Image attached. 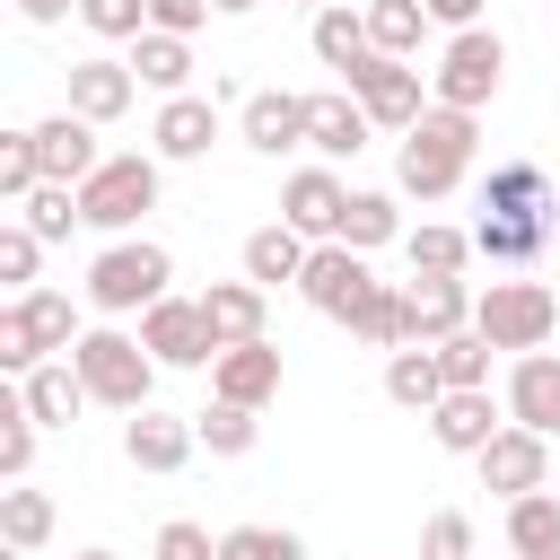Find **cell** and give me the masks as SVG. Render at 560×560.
<instances>
[{"label":"cell","instance_id":"6","mask_svg":"<svg viewBox=\"0 0 560 560\" xmlns=\"http://www.w3.org/2000/svg\"><path fill=\"white\" fill-rule=\"evenodd\" d=\"M79 341V315H70V298L61 289H26V298H9L0 306V368L9 376H26V368H44V359H61Z\"/></svg>","mask_w":560,"mask_h":560},{"label":"cell","instance_id":"45","mask_svg":"<svg viewBox=\"0 0 560 560\" xmlns=\"http://www.w3.org/2000/svg\"><path fill=\"white\" fill-rule=\"evenodd\" d=\"M420 560H472V516L464 508H438L420 525Z\"/></svg>","mask_w":560,"mask_h":560},{"label":"cell","instance_id":"43","mask_svg":"<svg viewBox=\"0 0 560 560\" xmlns=\"http://www.w3.org/2000/svg\"><path fill=\"white\" fill-rule=\"evenodd\" d=\"M79 26L105 44H140L149 35V0H79Z\"/></svg>","mask_w":560,"mask_h":560},{"label":"cell","instance_id":"33","mask_svg":"<svg viewBox=\"0 0 560 560\" xmlns=\"http://www.w3.org/2000/svg\"><path fill=\"white\" fill-rule=\"evenodd\" d=\"M0 542L26 560V551H44L52 542V490H26V481H9L0 490Z\"/></svg>","mask_w":560,"mask_h":560},{"label":"cell","instance_id":"11","mask_svg":"<svg viewBox=\"0 0 560 560\" xmlns=\"http://www.w3.org/2000/svg\"><path fill=\"white\" fill-rule=\"evenodd\" d=\"M472 472H481V490L525 499V490H542V481H551V438H542V429H525V420H508V429L472 455Z\"/></svg>","mask_w":560,"mask_h":560},{"label":"cell","instance_id":"4","mask_svg":"<svg viewBox=\"0 0 560 560\" xmlns=\"http://www.w3.org/2000/svg\"><path fill=\"white\" fill-rule=\"evenodd\" d=\"M70 359H79V376H88V394H96L105 411H140V402H149V385H158L149 341H140V332H122V324L79 332V341H70Z\"/></svg>","mask_w":560,"mask_h":560},{"label":"cell","instance_id":"26","mask_svg":"<svg viewBox=\"0 0 560 560\" xmlns=\"http://www.w3.org/2000/svg\"><path fill=\"white\" fill-rule=\"evenodd\" d=\"M551 245V219H534V210H481L472 219V254L481 262H534Z\"/></svg>","mask_w":560,"mask_h":560},{"label":"cell","instance_id":"20","mask_svg":"<svg viewBox=\"0 0 560 560\" xmlns=\"http://www.w3.org/2000/svg\"><path fill=\"white\" fill-rule=\"evenodd\" d=\"M201 315H210L219 350L262 341V332H271V289H262V280H210V289H201Z\"/></svg>","mask_w":560,"mask_h":560},{"label":"cell","instance_id":"40","mask_svg":"<svg viewBox=\"0 0 560 560\" xmlns=\"http://www.w3.org/2000/svg\"><path fill=\"white\" fill-rule=\"evenodd\" d=\"M219 560H306V542L289 525H228L219 534Z\"/></svg>","mask_w":560,"mask_h":560},{"label":"cell","instance_id":"10","mask_svg":"<svg viewBox=\"0 0 560 560\" xmlns=\"http://www.w3.org/2000/svg\"><path fill=\"white\" fill-rule=\"evenodd\" d=\"M140 341H149L158 368H210V359H219V332H210L201 298H175V289L140 315Z\"/></svg>","mask_w":560,"mask_h":560},{"label":"cell","instance_id":"44","mask_svg":"<svg viewBox=\"0 0 560 560\" xmlns=\"http://www.w3.org/2000/svg\"><path fill=\"white\" fill-rule=\"evenodd\" d=\"M490 359H499V350H490V341H481L472 324L438 341V368H446V385H490Z\"/></svg>","mask_w":560,"mask_h":560},{"label":"cell","instance_id":"15","mask_svg":"<svg viewBox=\"0 0 560 560\" xmlns=\"http://www.w3.org/2000/svg\"><path fill=\"white\" fill-rule=\"evenodd\" d=\"M35 131V158H44V184H88L96 166H105V149H96V122L88 114H44V122H26Z\"/></svg>","mask_w":560,"mask_h":560},{"label":"cell","instance_id":"1","mask_svg":"<svg viewBox=\"0 0 560 560\" xmlns=\"http://www.w3.org/2000/svg\"><path fill=\"white\" fill-rule=\"evenodd\" d=\"M472 149H481V114H455V105H429L402 149H394V184L411 201H446L464 175H472Z\"/></svg>","mask_w":560,"mask_h":560},{"label":"cell","instance_id":"16","mask_svg":"<svg viewBox=\"0 0 560 560\" xmlns=\"http://www.w3.org/2000/svg\"><path fill=\"white\" fill-rule=\"evenodd\" d=\"M131 96H140V70H131V61H114V52L70 61V114H88L96 131H105V122H122V114H131Z\"/></svg>","mask_w":560,"mask_h":560},{"label":"cell","instance_id":"49","mask_svg":"<svg viewBox=\"0 0 560 560\" xmlns=\"http://www.w3.org/2000/svg\"><path fill=\"white\" fill-rule=\"evenodd\" d=\"M18 18L26 26H61V18H79V0H18Z\"/></svg>","mask_w":560,"mask_h":560},{"label":"cell","instance_id":"42","mask_svg":"<svg viewBox=\"0 0 560 560\" xmlns=\"http://www.w3.org/2000/svg\"><path fill=\"white\" fill-rule=\"evenodd\" d=\"M35 262H44V236H35L26 219H9V228H0V289L26 298V289H35Z\"/></svg>","mask_w":560,"mask_h":560},{"label":"cell","instance_id":"21","mask_svg":"<svg viewBox=\"0 0 560 560\" xmlns=\"http://www.w3.org/2000/svg\"><path fill=\"white\" fill-rule=\"evenodd\" d=\"M18 402H26V411H35L44 429H70V420H79V411H88L96 394H88L79 359L61 350V359H44V368H26V376H18Z\"/></svg>","mask_w":560,"mask_h":560},{"label":"cell","instance_id":"37","mask_svg":"<svg viewBox=\"0 0 560 560\" xmlns=\"http://www.w3.org/2000/svg\"><path fill=\"white\" fill-rule=\"evenodd\" d=\"M192 429H201L210 455H254V438H262L254 402H228V394H210V411H192Z\"/></svg>","mask_w":560,"mask_h":560},{"label":"cell","instance_id":"5","mask_svg":"<svg viewBox=\"0 0 560 560\" xmlns=\"http://www.w3.org/2000/svg\"><path fill=\"white\" fill-rule=\"evenodd\" d=\"M499 79H508V44H499L490 26H455L446 52H438V70H429V105L481 114V105L499 96Z\"/></svg>","mask_w":560,"mask_h":560},{"label":"cell","instance_id":"9","mask_svg":"<svg viewBox=\"0 0 560 560\" xmlns=\"http://www.w3.org/2000/svg\"><path fill=\"white\" fill-rule=\"evenodd\" d=\"M368 289H376V271H368V254L341 245V236H324V245L306 254V271H298V298H306L315 315H332V324H350V315L368 306Z\"/></svg>","mask_w":560,"mask_h":560},{"label":"cell","instance_id":"28","mask_svg":"<svg viewBox=\"0 0 560 560\" xmlns=\"http://www.w3.org/2000/svg\"><path fill=\"white\" fill-rule=\"evenodd\" d=\"M481 210H534V219H551L560 201H551V175H542L534 158H499V166L481 175Z\"/></svg>","mask_w":560,"mask_h":560},{"label":"cell","instance_id":"30","mask_svg":"<svg viewBox=\"0 0 560 560\" xmlns=\"http://www.w3.org/2000/svg\"><path fill=\"white\" fill-rule=\"evenodd\" d=\"M508 551L516 560H560V499H551V481L508 499Z\"/></svg>","mask_w":560,"mask_h":560},{"label":"cell","instance_id":"23","mask_svg":"<svg viewBox=\"0 0 560 560\" xmlns=\"http://www.w3.org/2000/svg\"><path fill=\"white\" fill-rule=\"evenodd\" d=\"M472 280L455 271V280H411L402 289V315H411V341H446V332H464L472 324Z\"/></svg>","mask_w":560,"mask_h":560},{"label":"cell","instance_id":"27","mask_svg":"<svg viewBox=\"0 0 560 560\" xmlns=\"http://www.w3.org/2000/svg\"><path fill=\"white\" fill-rule=\"evenodd\" d=\"M306 254H315V236H298L289 219H271V228L245 236V280H262V289H298Z\"/></svg>","mask_w":560,"mask_h":560},{"label":"cell","instance_id":"39","mask_svg":"<svg viewBox=\"0 0 560 560\" xmlns=\"http://www.w3.org/2000/svg\"><path fill=\"white\" fill-rule=\"evenodd\" d=\"M35 438H44V420L9 394L0 402V481H26V464H35Z\"/></svg>","mask_w":560,"mask_h":560},{"label":"cell","instance_id":"32","mask_svg":"<svg viewBox=\"0 0 560 560\" xmlns=\"http://www.w3.org/2000/svg\"><path fill=\"white\" fill-rule=\"evenodd\" d=\"M131 70H140V88H158V96H184L192 88V35H140L131 44Z\"/></svg>","mask_w":560,"mask_h":560},{"label":"cell","instance_id":"13","mask_svg":"<svg viewBox=\"0 0 560 560\" xmlns=\"http://www.w3.org/2000/svg\"><path fill=\"white\" fill-rule=\"evenodd\" d=\"M499 429H508V394H490V385H446V402L429 411V438L446 455H481Z\"/></svg>","mask_w":560,"mask_h":560},{"label":"cell","instance_id":"50","mask_svg":"<svg viewBox=\"0 0 560 560\" xmlns=\"http://www.w3.org/2000/svg\"><path fill=\"white\" fill-rule=\"evenodd\" d=\"M210 9H219V18H254L262 0H210Z\"/></svg>","mask_w":560,"mask_h":560},{"label":"cell","instance_id":"12","mask_svg":"<svg viewBox=\"0 0 560 560\" xmlns=\"http://www.w3.org/2000/svg\"><path fill=\"white\" fill-rule=\"evenodd\" d=\"M306 114H315V96L254 88V96L236 105V140H245L254 158H289V149H306Z\"/></svg>","mask_w":560,"mask_h":560},{"label":"cell","instance_id":"38","mask_svg":"<svg viewBox=\"0 0 560 560\" xmlns=\"http://www.w3.org/2000/svg\"><path fill=\"white\" fill-rule=\"evenodd\" d=\"M18 219H26L44 245H61L70 228H88V219H79V184H35V192L18 201Z\"/></svg>","mask_w":560,"mask_h":560},{"label":"cell","instance_id":"22","mask_svg":"<svg viewBox=\"0 0 560 560\" xmlns=\"http://www.w3.org/2000/svg\"><path fill=\"white\" fill-rule=\"evenodd\" d=\"M508 420L560 438V359L551 350H516V368H508Z\"/></svg>","mask_w":560,"mask_h":560},{"label":"cell","instance_id":"17","mask_svg":"<svg viewBox=\"0 0 560 560\" xmlns=\"http://www.w3.org/2000/svg\"><path fill=\"white\" fill-rule=\"evenodd\" d=\"M210 140H219V105L210 96H158V122H149V149L166 158V166H192V158H210Z\"/></svg>","mask_w":560,"mask_h":560},{"label":"cell","instance_id":"34","mask_svg":"<svg viewBox=\"0 0 560 560\" xmlns=\"http://www.w3.org/2000/svg\"><path fill=\"white\" fill-rule=\"evenodd\" d=\"M341 245H359V254H376V245H394L402 236V210H394V192H350L341 201V228H332Z\"/></svg>","mask_w":560,"mask_h":560},{"label":"cell","instance_id":"8","mask_svg":"<svg viewBox=\"0 0 560 560\" xmlns=\"http://www.w3.org/2000/svg\"><path fill=\"white\" fill-rule=\"evenodd\" d=\"M341 88H350V96L376 114V131H411V122L429 114V79H420L402 52H376V44H368V52L341 70Z\"/></svg>","mask_w":560,"mask_h":560},{"label":"cell","instance_id":"14","mask_svg":"<svg viewBox=\"0 0 560 560\" xmlns=\"http://www.w3.org/2000/svg\"><path fill=\"white\" fill-rule=\"evenodd\" d=\"M192 446H201L192 420H175V411H158V402L122 411V464H131V472H184Z\"/></svg>","mask_w":560,"mask_h":560},{"label":"cell","instance_id":"41","mask_svg":"<svg viewBox=\"0 0 560 560\" xmlns=\"http://www.w3.org/2000/svg\"><path fill=\"white\" fill-rule=\"evenodd\" d=\"M44 184V158H35V131H0V201L18 210L26 192Z\"/></svg>","mask_w":560,"mask_h":560},{"label":"cell","instance_id":"24","mask_svg":"<svg viewBox=\"0 0 560 560\" xmlns=\"http://www.w3.org/2000/svg\"><path fill=\"white\" fill-rule=\"evenodd\" d=\"M210 394H228V402H271L280 394V350H271V332L262 341H236V350H219L210 359Z\"/></svg>","mask_w":560,"mask_h":560},{"label":"cell","instance_id":"19","mask_svg":"<svg viewBox=\"0 0 560 560\" xmlns=\"http://www.w3.org/2000/svg\"><path fill=\"white\" fill-rule=\"evenodd\" d=\"M341 201H350V184H341L332 166H298V175L280 184V219H289L298 236H315V245L341 228Z\"/></svg>","mask_w":560,"mask_h":560},{"label":"cell","instance_id":"35","mask_svg":"<svg viewBox=\"0 0 560 560\" xmlns=\"http://www.w3.org/2000/svg\"><path fill=\"white\" fill-rule=\"evenodd\" d=\"M438 18H429V0H368V44L376 52H420V35H429Z\"/></svg>","mask_w":560,"mask_h":560},{"label":"cell","instance_id":"2","mask_svg":"<svg viewBox=\"0 0 560 560\" xmlns=\"http://www.w3.org/2000/svg\"><path fill=\"white\" fill-rule=\"evenodd\" d=\"M158 184H166V158L158 149H114L88 184H79V219L96 236H131L149 210H158Z\"/></svg>","mask_w":560,"mask_h":560},{"label":"cell","instance_id":"51","mask_svg":"<svg viewBox=\"0 0 560 560\" xmlns=\"http://www.w3.org/2000/svg\"><path fill=\"white\" fill-rule=\"evenodd\" d=\"M79 560H114V551H79Z\"/></svg>","mask_w":560,"mask_h":560},{"label":"cell","instance_id":"7","mask_svg":"<svg viewBox=\"0 0 560 560\" xmlns=\"http://www.w3.org/2000/svg\"><path fill=\"white\" fill-rule=\"evenodd\" d=\"M551 324H560V289H542V280H490L472 298V332L490 350H542Z\"/></svg>","mask_w":560,"mask_h":560},{"label":"cell","instance_id":"46","mask_svg":"<svg viewBox=\"0 0 560 560\" xmlns=\"http://www.w3.org/2000/svg\"><path fill=\"white\" fill-rule=\"evenodd\" d=\"M158 560H219V542H210V525L166 516V525H158Z\"/></svg>","mask_w":560,"mask_h":560},{"label":"cell","instance_id":"31","mask_svg":"<svg viewBox=\"0 0 560 560\" xmlns=\"http://www.w3.org/2000/svg\"><path fill=\"white\" fill-rule=\"evenodd\" d=\"M315 61L324 70H350L359 52H368V0H332V9H315Z\"/></svg>","mask_w":560,"mask_h":560},{"label":"cell","instance_id":"47","mask_svg":"<svg viewBox=\"0 0 560 560\" xmlns=\"http://www.w3.org/2000/svg\"><path fill=\"white\" fill-rule=\"evenodd\" d=\"M149 26L158 35H201L210 26V0H149Z\"/></svg>","mask_w":560,"mask_h":560},{"label":"cell","instance_id":"18","mask_svg":"<svg viewBox=\"0 0 560 560\" xmlns=\"http://www.w3.org/2000/svg\"><path fill=\"white\" fill-rule=\"evenodd\" d=\"M368 140H376V114H368L350 88H324L315 114H306V149H315L324 166H341V158H359Z\"/></svg>","mask_w":560,"mask_h":560},{"label":"cell","instance_id":"48","mask_svg":"<svg viewBox=\"0 0 560 560\" xmlns=\"http://www.w3.org/2000/svg\"><path fill=\"white\" fill-rule=\"evenodd\" d=\"M429 18L455 35V26H481V0H429Z\"/></svg>","mask_w":560,"mask_h":560},{"label":"cell","instance_id":"29","mask_svg":"<svg viewBox=\"0 0 560 560\" xmlns=\"http://www.w3.org/2000/svg\"><path fill=\"white\" fill-rule=\"evenodd\" d=\"M402 254H411V280H455V271L472 262V228L420 219V228H402Z\"/></svg>","mask_w":560,"mask_h":560},{"label":"cell","instance_id":"52","mask_svg":"<svg viewBox=\"0 0 560 560\" xmlns=\"http://www.w3.org/2000/svg\"><path fill=\"white\" fill-rule=\"evenodd\" d=\"M298 9H332V0H298Z\"/></svg>","mask_w":560,"mask_h":560},{"label":"cell","instance_id":"3","mask_svg":"<svg viewBox=\"0 0 560 560\" xmlns=\"http://www.w3.org/2000/svg\"><path fill=\"white\" fill-rule=\"evenodd\" d=\"M166 289H175V254H166L158 236H114V245L88 262V306H96V315H149Z\"/></svg>","mask_w":560,"mask_h":560},{"label":"cell","instance_id":"36","mask_svg":"<svg viewBox=\"0 0 560 560\" xmlns=\"http://www.w3.org/2000/svg\"><path fill=\"white\" fill-rule=\"evenodd\" d=\"M350 341H368V350H402V341H411V315H402V289H394V280L368 289V306L350 315Z\"/></svg>","mask_w":560,"mask_h":560},{"label":"cell","instance_id":"25","mask_svg":"<svg viewBox=\"0 0 560 560\" xmlns=\"http://www.w3.org/2000/svg\"><path fill=\"white\" fill-rule=\"evenodd\" d=\"M385 402H402V411H438L446 402V368H438V341H402V350H385Z\"/></svg>","mask_w":560,"mask_h":560}]
</instances>
